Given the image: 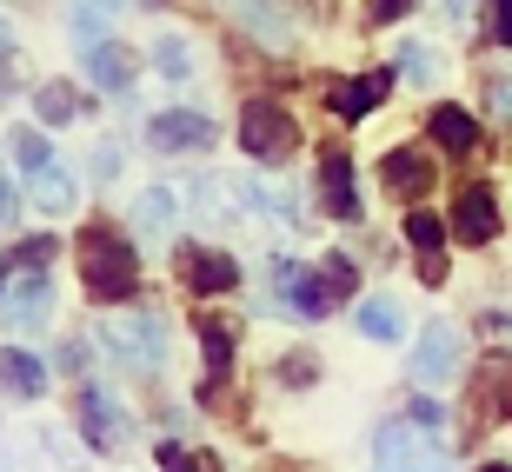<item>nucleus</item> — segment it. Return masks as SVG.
Masks as SVG:
<instances>
[{
    "instance_id": "obj_1",
    "label": "nucleus",
    "mask_w": 512,
    "mask_h": 472,
    "mask_svg": "<svg viewBox=\"0 0 512 472\" xmlns=\"http://www.w3.org/2000/svg\"><path fill=\"white\" fill-rule=\"evenodd\" d=\"M80 280H87L94 300H133L140 293V260H133V246L114 227H87V240H80Z\"/></svg>"
},
{
    "instance_id": "obj_19",
    "label": "nucleus",
    "mask_w": 512,
    "mask_h": 472,
    "mask_svg": "<svg viewBox=\"0 0 512 472\" xmlns=\"http://www.w3.org/2000/svg\"><path fill=\"white\" fill-rule=\"evenodd\" d=\"M153 459H160V472H220V459L213 453H180V446H173V439H160V446H153Z\"/></svg>"
},
{
    "instance_id": "obj_8",
    "label": "nucleus",
    "mask_w": 512,
    "mask_h": 472,
    "mask_svg": "<svg viewBox=\"0 0 512 472\" xmlns=\"http://www.w3.org/2000/svg\"><path fill=\"white\" fill-rule=\"evenodd\" d=\"M320 193H326V213H340V220L360 213V200H353V167H346L340 147H320Z\"/></svg>"
},
{
    "instance_id": "obj_13",
    "label": "nucleus",
    "mask_w": 512,
    "mask_h": 472,
    "mask_svg": "<svg viewBox=\"0 0 512 472\" xmlns=\"http://www.w3.org/2000/svg\"><path fill=\"white\" fill-rule=\"evenodd\" d=\"M0 386L20 393V399H34V393H47V366H40L34 353H20V346H0Z\"/></svg>"
},
{
    "instance_id": "obj_28",
    "label": "nucleus",
    "mask_w": 512,
    "mask_h": 472,
    "mask_svg": "<svg viewBox=\"0 0 512 472\" xmlns=\"http://www.w3.org/2000/svg\"><path fill=\"white\" fill-rule=\"evenodd\" d=\"M493 14H499V20H493V34L512 47V0H493Z\"/></svg>"
},
{
    "instance_id": "obj_16",
    "label": "nucleus",
    "mask_w": 512,
    "mask_h": 472,
    "mask_svg": "<svg viewBox=\"0 0 512 472\" xmlns=\"http://www.w3.org/2000/svg\"><path fill=\"white\" fill-rule=\"evenodd\" d=\"M34 107H40L47 120H54V127H67V120H80V114H87V100H80L74 87H67V80H47V87L34 94Z\"/></svg>"
},
{
    "instance_id": "obj_4",
    "label": "nucleus",
    "mask_w": 512,
    "mask_h": 472,
    "mask_svg": "<svg viewBox=\"0 0 512 472\" xmlns=\"http://www.w3.org/2000/svg\"><path fill=\"white\" fill-rule=\"evenodd\" d=\"M147 140H153L160 153L207 147V140H213V120H207V114H153V120H147Z\"/></svg>"
},
{
    "instance_id": "obj_21",
    "label": "nucleus",
    "mask_w": 512,
    "mask_h": 472,
    "mask_svg": "<svg viewBox=\"0 0 512 472\" xmlns=\"http://www.w3.org/2000/svg\"><path fill=\"white\" fill-rule=\"evenodd\" d=\"M320 273H326V286H333V300H346V293H353V260H346V253H326Z\"/></svg>"
},
{
    "instance_id": "obj_25",
    "label": "nucleus",
    "mask_w": 512,
    "mask_h": 472,
    "mask_svg": "<svg viewBox=\"0 0 512 472\" xmlns=\"http://www.w3.org/2000/svg\"><path fill=\"white\" fill-rule=\"evenodd\" d=\"M14 266H54V240H20Z\"/></svg>"
},
{
    "instance_id": "obj_11",
    "label": "nucleus",
    "mask_w": 512,
    "mask_h": 472,
    "mask_svg": "<svg viewBox=\"0 0 512 472\" xmlns=\"http://www.w3.org/2000/svg\"><path fill=\"white\" fill-rule=\"evenodd\" d=\"M386 187L399 193V200H413V193H426L433 187V160H426V153L419 147H399V153H386Z\"/></svg>"
},
{
    "instance_id": "obj_3",
    "label": "nucleus",
    "mask_w": 512,
    "mask_h": 472,
    "mask_svg": "<svg viewBox=\"0 0 512 472\" xmlns=\"http://www.w3.org/2000/svg\"><path fill=\"white\" fill-rule=\"evenodd\" d=\"M453 373H459V333L453 326H426V333H419V353H413V379L446 386Z\"/></svg>"
},
{
    "instance_id": "obj_10",
    "label": "nucleus",
    "mask_w": 512,
    "mask_h": 472,
    "mask_svg": "<svg viewBox=\"0 0 512 472\" xmlns=\"http://www.w3.org/2000/svg\"><path fill=\"white\" fill-rule=\"evenodd\" d=\"M87 74H94V87L120 94V87H133V74H140V54H133V47H120V40H107V47H94V54H87Z\"/></svg>"
},
{
    "instance_id": "obj_9",
    "label": "nucleus",
    "mask_w": 512,
    "mask_h": 472,
    "mask_svg": "<svg viewBox=\"0 0 512 472\" xmlns=\"http://www.w3.org/2000/svg\"><path fill=\"white\" fill-rule=\"evenodd\" d=\"M386 94H393V74H366V80H346V87H333V94H326V107H333L340 120H360V114H373Z\"/></svg>"
},
{
    "instance_id": "obj_2",
    "label": "nucleus",
    "mask_w": 512,
    "mask_h": 472,
    "mask_svg": "<svg viewBox=\"0 0 512 472\" xmlns=\"http://www.w3.org/2000/svg\"><path fill=\"white\" fill-rule=\"evenodd\" d=\"M240 147H247L253 160H266V167H280V160H293V147H300V127H293L286 107L253 100L247 114H240Z\"/></svg>"
},
{
    "instance_id": "obj_26",
    "label": "nucleus",
    "mask_w": 512,
    "mask_h": 472,
    "mask_svg": "<svg viewBox=\"0 0 512 472\" xmlns=\"http://www.w3.org/2000/svg\"><path fill=\"white\" fill-rule=\"evenodd\" d=\"M406 446H413V439L399 433V426H386V433H380V459H386V466H399V459H406Z\"/></svg>"
},
{
    "instance_id": "obj_5",
    "label": "nucleus",
    "mask_w": 512,
    "mask_h": 472,
    "mask_svg": "<svg viewBox=\"0 0 512 472\" xmlns=\"http://www.w3.org/2000/svg\"><path fill=\"white\" fill-rule=\"evenodd\" d=\"M180 273H187L193 293H233V286H240V266H233L227 253H207V246H187V253H180Z\"/></svg>"
},
{
    "instance_id": "obj_29",
    "label": "nucleus",
    "mask_w": 512,
    "mask_h": 472,
    "mask_svg": "<svg viewBox=\"0 0 512 472\" xmlns=\"http://www.w3.org/2000/svg\"><path fill=\"white\" fill-rule=\"evenodd\" d=\"M413 426H439V406H433V399H413Z\"/></svg>"
},
{
    "instance_id": "obj_15",
    "label": "nucleus",
    "mask_w": 512,
    "mask_h": 472,
    "mask_svg": "<svg viewBox=\"0 0 512 472\" xmlns=\"http://www.w3.org/2000/svg\"><path fill=\"white\" fill-rule=\"evenodd\" d=\"M27 193H34V207H47V213H67V207H74V180H67L54 160H47V167H34Z\"/></svg>"
},
{
    "instance_id": "obj_7",
    "label": "nucleus",
    "mask_w": 512,
    "mask_h": 472,
    "mask_svg": "<svg viewBox=\"0 0 512 472\" xmlns=\"http://www.w3.org/2000/svg\"><path fill=\"white\" fill-rule=\"evenodd\" d=\"M193 333H200V353H207V386H200V399H213V393H220V386H227V359H233V326H227V320H207V313H200V326H193Z\"/></svg>"
},
{
    "instance_id": "obj_6",
    "label": "nucleus",
    "mask_w": 512,
    "mask_h": 472,
    "mask_svg": "<svg viewBox=\"0 0 512 472\" xmlns=\"http://www.w3.org/2000/svg\"><path fill=\"white\" fill-rule=\"evenodd\" d=\"M453 233H459L466 246H486V240L499 233V207H493V193H486V187H466V193H459Z\"/></svg>"
},
{
    "instance_id": "obj_30",
    "label": "nucleus",
    "mask_w": 512,
    "mask_h": 472,
    "mask_svg": "<svg viewBox=\"0 0 512 472\" xmlns=\"http://www.w3.org/2000/svg\"><path fill=\"white\" fill-rule=\"evenodd\" d=\"M7 220H14V187L0 180V227H7Z\"/></svg>"
},
{
    "instance_id": "obj_20",
    "label": "nucleus",
    "mask_w": 512,
    "mask_h": 472,
    "mask_svg": "<svg viewBox=\"0 0 512 472\" xmlns=\"http://www.w3.org/2000/svg\"><path fill=\"white\" fill-rule=\"evenodd\" d=\"M153 60H160V74H167V80H187L193 74L187 40H153Z\"/></svg>"
},
{
    "instance_id": "obj_18",
    "label": "nucleus",
    "mask_w": 512,
    "mask_h": 472,
    "mask_svg": "<svg viewBox=\"0 0 512 472\" xmlns=\"http://www.w3.org/2000/svg\"><path fill=\"white\" fill-rule=\"evenodd\" d=\"M360 333L366 340H399V306L393 300H366L360 306Z\"/></svg>"
},
{
    "instance_id": "obj_27",
    "label": "nucleus",
    "mask_w": 512,
    "mask_h": 472,
    "mask_svg": "<svg viewBox=\"0 0 512 472\" xmlns=\"http://www.w3.org/2000/svg\"><path fill=\"white\" fill-rule=\"evenodd\" d=\"M366 14L373 20H399V14H413V0H366Z\"/></svg>"
},
{
    "instance_id": "obj_22",
    "label": "nucleus",
    "mask_w": 512,
    "mask_h": 472,
    "mask_svg": "<svg viewBox=\"0 0 512 472\" xmlns=\"http://www.w3.org/2000/svg\"><path fill=\"white\" fill-rule=\"evenodd\" d=\"M173 220V193H147L140 200V227H167Z\"/></svg>"
},
{
    "instance_id": "obj_12",
    "label": "nucleus",
    "mask_w": 512,
    "mask_h": 472,
    "mask_svg": "<svg viewBox=\"0 0 512 472\" xmlns=\"http://www.w3.org/2000/svg\"><path fill=\"white\" fill-rule=\"evenodd\" d=\"M80 426H87V446H120V433H127L120 406H114V399H100L94 386L80 393Z\"/></svg>"
},
{
    "instance_id": "obj_14",
    "label": "nucleus",
    "mask_w": 512,
    "mask_h": 472,
    "mask_svg": "<svg viewBox=\"0 0 512 472\" xmlns=\"http://www.w3.org/2000/svg\"><path fill=\"white\" fill-rule=\"evenodd\" d=\"M433 140L446 153H473L479 147V120L466 107H433Z\"/></svg>"
},
{
    "instance_id": "obj_17",
    "label": "nucleus",
    "mask_w": 512,
    "mask_h": 472,
    "mask_svg": "<svg viewBox=\"0 0 512 472\" xmlns=\"http://www.w3.org/2000/svg\"><path fill=\"white\" fill-rule=\"evenodd\" d=\"M406 240H413V253H439L446 220H439V213H426V207H413V213H406Z\"/></svg>"
},
{
    "instance_id": "obj_24",
    "label": "nucleus",
    "mask_w": 512,
    "mask_h": 472,
    "mask_svg": "<svg viewBox=\"0 0 512 472\" xmlns=\"http://www.w3.org/2000/svg\"><path fill=\"white\" fill-rule=\"evenodd\" d=\"M280 379L286 386H306V379H320V366H313L306 353H293V359H280Z\"/></svg>"
},
{
    "instance_id": "obj_23",
    "label": "nucleus",
    "mask_w": 512,
    "mask_h": 472,
    "mask_svg": "<svg viewBox=\"0 0 512 472\" xmlns=\"http://www.w3.org/2000/svg\"><path fill=\"white\" fill-rule=\"evenodd\" d=\"M14 153H20V167L34 173V167H47V140H40V133H20L14 140Z\"/></svg>"
}]
</instances>
